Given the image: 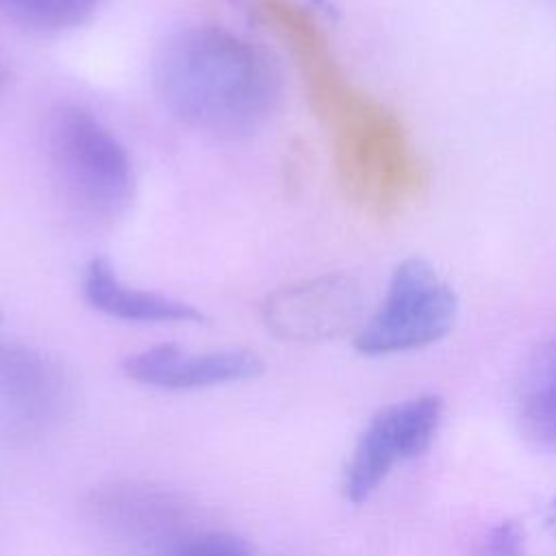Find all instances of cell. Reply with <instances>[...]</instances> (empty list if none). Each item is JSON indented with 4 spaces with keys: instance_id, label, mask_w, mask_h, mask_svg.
Segmentation results:
<instances>
[{
    "instance_id": "obj_6",
    "label": "cell",
    "mask_w": 556,
    "mask_h": 556,
    "mask_svg": "<svg viewBox=\"0 0 556 556\" xmlns=\"http://www.w3.org/2000/svg\"><path fill=\"white\" fill-rule=\"evenodd\" d=\"M72 406V380L50 354L0 339V428L30 441L54 430Z\"/></svg>"
},
{
    "instance_id": "obj_13",
    "label": "cell",
    "mask_w": 556,
    "mask_h": 556,
    "mask_svg": "<svg viewBox=\"0 0 556 556\" xmlns=\"http://www.w3.org/2000/svg\"><path fill=\"white\" fill-rule=\"evenodd\" d=\"M169 556H252L243 539L224 530L191 532Z\"/></svg>"
},
{
    "instance_id": "obj_8",
    "label": "cell",
    "mask_w": 556,
    "mask_h": 556,
    "mask_svg": "<svg viewBox=\"0 0 556 556\" xmlns=\"http://www.w3.org/2000/svg\"><path fill=\"white\" fill-rule=\"evenodd\" d=\"M122 369L139 384L185 391L256 378L263 371V361L248 350L189 352L174 343H161L130 354Z\"/></svg>"
},
{
    "instance_id": "obj_4",
    "label": "cell",
    "mask_w": 556,
    "mask_h": 556,
    "mask_svg": "<svg viewBox=\"0 0 556 556\" xmlns=\"http://www.w3.org/2000/svg\"><path fill=\"white\" fill-rule=\"evenodd\" d=\"M458 298L424 258H404L391 274L384 300L354 337L356 352L389 356L428 348L456 319Z\"/></svg>"
},
{
    "instance_id": "obj_10",
    "label": "cell",
    "mask_w": 556,
    "mask_h": 556,
    "mask_svg": "<svg viewBox=\"0 0 556 556\" xmlns=\"http://www.w3.org/2000/svg\"><path fill=\"white\" fill-rule=\"evenodd\" d=\"M98 508L117 532L143 543L165 545L167 556L191 534L182 523V508L167 495L148 489L109 491Z\"/></svg>"
},
{
    "instance_id": "obj_15",
    "label": "cell",
    "mask_w": 556,
    "mask_h": 556,
    "mask_svg": "<svg viewBox=\"0 0 556 556\" xmlns=\"http://www.w3.org/2000/svg\"><path fill=\"white\" fill-rule=\"evenodd\" d=\"M543 523H545V530L556 536V495L547 502L545 506V515H543Z\"/></svg>"
},
{
    "instance_id": "obj_14",
    "label": "cell",
    "mask_w": 556,
    "mask_h": 556,
    "mask_svg": "<svg viewBox=\"0 0 556 556\" xmlns=\"http://www.w3.org/2000/svg\"><path fill=\"white\" fill-rule=\"evenodd\" d=\"M476 556H523V530L515 521L493 526L482 539Z\"/></svg>"
},
{
    "instance_id": "obj_1",
    "label": "cell",
    "mask_w": 556,
    "mask_h": 556,
    "mask_svg": "<svg viewBox=\"0 0 556 556\" xmlns=\"http://www.w3.org/2000/svg\"><path fill=\"white\" fill-rule=\"evenodd\" d=\"M154 85L176 119L226 139L258 130L282 93L274 56L222 26L174 33L156 54Z\"/></svg>"
},
{
    "instance_id": "obj_7",
    "label": "cell",
    "mask_w": 556,
    "mask_h": 556,
    "mask_svg": "<svg viewBox=\"0 0 556 556\" xmlns=\"http://www.w3.org/2000/svg\"><path fill=\"white\" fill-rule=\"evenodd\" d=\"M363 291L348 274H324L271 291L261 317L271 334L291 343L334 339L356 326Z\"/></svg>"
},
{
    "instance_id": "obj_12",
    "label": "cell",
    "mask_w": 556,
    "mask_h": 556,
    "mask_svg": "<svg viewBox=\"0 0 556 556\" xmlns=\"http://www.w3.org/2000/svg\"><path fill=\"white\" fill-rule=\"evenodd\" d=\"M100 2L102 0H0V13L28 33L54 35L87 22Z\"/></svg>"
},
{
    "instance_id": "obj_16",
    "label": "cell",
    "mask_w": 556,
    "mask_h": 556,
    "mask_svg": "<svg viewBox=\"0 0 556 556\" xmlns=\"http://www.w3.org/2000/svg\"><path fill=\"white\" fill-rule=\"evenodd\" d=\"M7 83H9V70L0 63V91L7 87Z\"/></svg>"
},
{
    "instance_id": "obj_2",
    "label": "cell",
    "mask_w": 556,
    "mask_h": 556,
    "mask_svg": "<svg viewBox=\"0 0 556 556\" xmlns=\"http://www.w3.org/2000/svg\"><path fill=\"white\" fill-rule=\"evenodd\" d=\"M313 115L328 128L343 195L374 217H389L419 198L426 167L402 119L345 80Z\"/></svg>"
},
{
    "instance_id": "obj_11",
    "label": "cell",
    "mask_w": 556,
    "mask_h": 556,
    "mask_svg": "<svg viewBox=\"0 0 556 556\" xmlns=\"http://www.w3.org/2000/svg\"><path fill=\"white\" fill-rule=\"evenodd\" d=\"M517 406L526 437L556 452V339L541 345L523 369Z\"/></svg>"
},
{
    "instance_id": "obj_3",
    "label": "cell",
    "mask_w": 556,
    "mask_h": 556,
    "mask_svg": "<svg viewBox=\"0 0 556 556\" xmlns=\"http://www.w3.org/2000/svg\"><path fill=\"white\" fill-rule=\"evenodd\" d=\"M46 143L54 182L80 219L111 226L128 211L135 195L132 161L91 111L59 106L50 115Z\"/></svg>"
},
{
    "instance_id": "obj_5",
    "label": "cell",
    "mask_w": 556,
    "mask_h": 556,
    "mask_svg": "<svg viewBox=\"0 0 556 556\" xmlns=\"http://www.w3.org/2000/svg\"><path fill=\"white\" fill-rule=\"evenodd\" d=\"M443 419V400L421 393L382 406L363 428L343 471V495L365 502L402 463L424 454Z\"/></svg>"
},
{
    "instance_id": "obj_9",
    "label": "cell",
    "mask_w": 556,
    "mask_h": 556,
    "mask_svg": "<svg viewBox=\"0 0 556 556\" xmlns=\"http://www.w3.org/2000/svg\"><path fill=\"white\" fill-rule=\"evenodd\" d=\"M83 293L96 311L124 321L198 324L204 319V313L187 302L122 282L106 258L89 261L83 274Z\"/></svg>"
}]
</instances>
